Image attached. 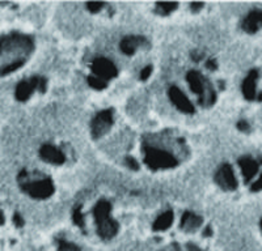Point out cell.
<instances>
[{
    "label": "cell",
    "mask_w": 262,
    "mask_h": 251,
    "mask_svg": "<svg viewBox=\"0 0 262 251\" xmlns=\"http://www.w3.org/2000/svg\"><path fill=\"white\" fill-rule=\"evenodd\" d=\"M25 188L29 195L36 199H45L54 192V184H51L50 180H41L38 182H33V184H25Z\"/></svg>",
    "instance_id": "obj_2"
},
{
    "label": "cell",
    "mask_w": 262,
    "mask_h": 251,
    "mask_svg": "<svg viewBox=\"0 0 262 251\" xmlns=\"http://www.w3.org/2000/svg\"><path fill=\"white\" fill-rule=\"evenodd\" d=\"M187 82L190 84L191 90H193L194 93H197V94L201 96L202 98H203V96L206 94H208L210 97H215L214 92H211V90L207 92V89H206V82L203 80L201 74H198V72L195 71L190 72V74L187 75Z\"/></svg>",
    "instance_id": "obj_7"
},
{
    "label": "cell",
    "mask_w": 262,
    "mask_h": 251,
    "mask_svg": "<svg viewBox=\"0 0 262 251\" xmlns=\"http://www.w3.org/2000/svg\"><path fill=\"white\" fill-rule=\"evenodd\" d=\"M259 25V12L258 10H253L248 16L245 17V20L242 22V29L246 33H255L258 30Z\"/></svg>",
    "instance_id": "obj_13"
},
{
    "label": "cell",
    "mask_w": 262,
    "mask_h": 251,
    "mask_svg": "<svg viewBox=\"0 0 262 251\" xmlns=\"http://www.w3.org/2000/svg\"><path fill=\"white\" fill-rule=\"evenodd\" d=\"M88 82L89 85L95 89H104L106 86L105 80H102V78H97V76H91V78H88Z\"/></svg>",
    "instance_id": "obj_19"
},
{
    "label": "cell",
    "mask_w": 262,
    "mask_h": 251,
    "mask_svg": "<svg viewBox=\"0 0 262 251\" xmlns=\"http://www.w3.org/2000/svg\"><path fill=\"white\" fill-rule=\"evenodd\" d=\"M191 7H193V10L195 8V10H198V8L203 7V3H193L191 4Z\"/></svg>",
    "instance_id": "obj_29"
},
{
    "label": "cell",
    "mask_w": 262,
    "mask_h": 251,
    "mask_svg": "<svg viewBox=\"0 0 262 251\" xmlns=\"http://www.w3.org/2000/svg\"><path fill=\"white\" fill-rule=\"evenodd\" d=\"M15 224L19 225V226H21V225L24 224V221H23V218H21L19 214H16V216H15Z\"/></svg>",
    "instance_id": "obj_27"
},
{
    "label": "cell",
    "mask_w": 262,
    "mask_h": 251,
    "mask_svg": "<svg viewBox=\"0 0 262 251\" xmlns=\"http://www.w3.org/2000/svg\"><path fill=\"white\" fill-rule=\"evenodd\" d=\"M38 80L40 78H32L31 82H23L19 86H17L16 90V97L20 101H25L27 98H29V96L32 94L34 89H37L38 86Z\"/></svg>",
    "instance_id": "obj_12"
},
{
    "label": "cell",
    "mask_w": 262,
    "mask_h": 251,
    "mask_svg": "<svg viewBox=\"0 0 262 251\" xmlns=\"http://www.w3.org/2000/svg\"><path fill=\"white\" fill-rule=\"evenodd\" d=\"M113 123V116L110 110H105V112H101L97 114L95 119H93L92 126V135L95 138H99V136L104 135L105 132H108L110 128V126Z\"/></svg>",
    "instance_id": "obj_3"
},
{
    "label": "cell",
    "mask_w": 262,
    "mask_h": 251,
    "mask_svg": "<svg viewBox=\"0 0 262 251\" xmlns=\"http://www.w3.org/2000/svg\"><path fill=\"white\" fill-rule=\"evenodd\" d=\"M151 72H152V67H151V66H148V67H146L143 71H142V74H140V78H142V80H147V78H148V76L151 75Z\"/></svg>",
    "instance_id": "obj_23"
},
{
    "label": "cell",
    "mask_w": 262,
    "mask_h": 251,
    "mask_svg": "<svg viewBox=\"0 0 262 251\" xmlns=\"http://www.w3.org/2000/svg\"><path fill=\"white\" fill-rule=\"evenodd\" d=\"M110 214V204L105 200H101L95 208V218L97 220V222L109 218Z\"/></svg>",
    "instance_id": "obj_15"
},
{
    "label": "cell",
    "mask_w": 262,
    "mask_h": 251,
    "mask_svg": "<svg viewBox=\"0 0 262 251\" xmlns=\"http://www.w3.org/2000/svg\"><path fill=\"white\" fill-rule=\"evenodd\" d=\"M259 190H262V176H259V180L252 186V191H259Z\"/></svg>",
    "instance_id": "obj_26"
},
{
    "label": "cell",
    "mask_w": 262,
    "mask_h": 251,
    "mask_svg": "<svg viewBox=\"0 0 262 251\" xmlns=\"http://www.w3.org/2000/svg\"><path fill=\"white\" fill-rule=\"evenodd\" d=\"M259 24H262V12H259Z\"/></svg>",
    "instance_id": "obj_30"
},
{
    "label": "cell",
    "mask_w": 262,
    "mask_h": 251,
    "mask_svg": "<svg viewBox=\"0 0 262 251\" xmlns=\"http://www.w3.org/2000/svg\"><path fill=\"white\" fill-rule=\"evenodd\" d=\"M259 226H261V230H262V220H261V222H259Z\"/></svg>",
    "instance_id": "obj_31"
},
{
    "label": "cell",
    "mask_w": 262,
    "mask_h": 251,
    "mask_svg": "<svg viewBox=\"0 0 262 251\" xmlns=\"http://www.w3.org/2000/svg\"><path fill=\"white\" fill-rule=\"evenodd\" d=\"M215 180L224 190L232 191L237 187V180H236L233 170H232V168L229 165H223L218 170V173L215 176Z\"/></svg>",
    "instance_id": "obj_4"
},
{
    "label": "cell",
    "mask_w": 262,
    "mask_h": 251,
    "mask_svg": "<svg viewBox=\"0 0 262 251\" xmlns=\"http://www.w3.org/2000/svg\"><path fill=\"white\" fill-rule=\"evenodd\" d=\"M169 97L174 105L177 106L181 112H187V114H193L194 112V106L191 105V102L187 100L186 96L181 92L180 89L173 86L169 89Z\"/></svg>",
    "instance_id": "obj_6"
},
{
    "label": "cell",
    "mask_w": 262,
    "mask_h": 251,
    "mask_svg": "<svg viewBox=\"0 0 262 251\" xmlns=\"http://www.w3.org/2000/svg\"><path fill=\"white\" fill-rule=\"evenodd\" d=\"M144 40L142 37H126L121 42V50L127 55L134 54V51L143 44Z\"/></svg>",
    "instance_id": "obj_14"
},
{
    "label": "cell",
    "mask_w": 262,
    "mask_h": 251,
    "mask_svg": "<svg viewBox=\"0 0 262 251\" xmlns=\"http://www.w3.org/2000/svg\"><path fill=\"white\" fill-rule=\"evenodd\" d=\"M74 221L75 224L79 225L80 228H84V218H83V214L80 212V210H76L75 214H74Z\"/></svg>",
    "instance_id": "obj_21"
},
{
    "label": "cell",
    "mask_w": 262,
    "mask_h": 251,
    "mask_svg": "<svg viewBox=\"0 0 262 251\" xmlns=\"http://www.w3.org/2000/svg\"><path fill=\"white\" fill-rule=\"evenodd\" d=\"M144 152H146V164L153 169L173 168L177 165L176 158L165 150H157L153 146H144Z\"/></svg>",
    "instance_id": "obj_1"
},
{
    "label": "cell",
    "mask_w": 262,
    "mask_h": 251,
    "mask_svg": "<svg viewBox=\"0 0 262 251\" xmlns=\"http://www.w3.org/2000/svg\"><path fill=\"white\" fill-rule=\"evenodd\" d=\"M92 71L95 72L97 78H102V80L117 76L116 66L108 59H96L92 64Z\"/></svg>",
    "instance_id": "obj_5"
},
{
    "label": "cell",
    "mask_w": 262,
    "mask_h": 251,
    "mask_svg": "<svg viewBox=\"0 0 262 251\" xmlns=\"http://www.w3.org/2000/svg\"><path fill=\"white\" fill-rule=\"evenodd\" d=\"M238 165H240V168H241L242 176H244L245 182H249V180H252L253 176L257 174L259 166L258 162L249 156L241 157V158L238 160Z\"/></svg>",
    "instance_id": "obj_9"
},
{
    "label": "cell",
    "mask_w": 262,
    "mask_h": 251,
    "mask_svg": "<svg viewBox=\"0 0 262 251\" xmlns=\"http://www.w3.org/2000/svg\"><path fill=\"white\" fill-rule=\"evenodd\" d=\"M202 224V220L199 218H197L195 214H190V212H186V214L182 216V226L186 228L187 230H191V229H197L199 225Z\"/></svg>",
    "instance_id": "obj_17"
},
{
    "label": "cell",
    "mask_w": 262,
    "mask_h": 251,
    "mask_svg": "<svg viewBox=\"0 0 262 251\" xmlns=\"http://www.w3.org/2000/svg\"><path fill=\"white\" fill-rule=\"evenodd\" d=\"M87 7L91 12H99L102 7V3L100 2H91V3H87Z\"/></svg>",
    "instance_id": "obj_22"
},
{
    "label": "cell",
    "mask_w": 262,
    "mask_h": 251,
    "mask_svg": "<svg viewBox=\"0 0 262 251\" xmlns=\"http://www.w3.org/2000/svg\"><path fill=\"white\" fill-rule=\"evenodd\" d=\"M118 232V224L114 220L105 218L99 222V234L104 240H110L117 234Z\"/></svg>",
    "instance_id": "obj_11"
},
{
    "label": "cell",
    "mask_w": 262,
    "mask_h": 251,
    "mask_svg": "<svg viewBox=\"0 0 262 251\" xmlns=\"http://www.w3.org/2000/svg\"><path fill=\"white\" fill-rule=\"evenodd\" d=\"M257 78H258V72L250 71L245 80H244V84H242V92H244L245 98L249 100V101H253V100L257 98V93H255Z\"/></svg>",
    "instance_id": "obj_10"
},
{
    "label": "cell",
    "mask_w": 262,
    "mask_h": 251,
    "mask_svg": "<svg viewBox=\"0 0 262 251\" xmlns=\"http://www.w3.org/2000/svg\"><path fill=\"white\" fill-rule=\"evenodd\" d=\"M126 164H127V166L131 168V169H134V170L138 169V162H136L133 157H129V158L126 160Z\"/></svg>",
    "instance_id": "obj_25"
},
{
    "label": "cell",
    "mask_w": 262,
    "mask_h": 251,
    "mask_svg": "<svg viewBox=\"0 0 262 251\" xmlns=\"http://www.w3.org/2000/svg\"><path fill=\"white\" fill-rule=\"evenodd\" d=\"M172 221H173V214L170 210H168V212H165V214H161L160 218H157L153 228H155V230H165V229L170 226Z\"/></svg>",
    "instance_id": "obj_16"
},
{
    "label": "cell",
    "mask_w": 262,
    "mask_h": 251,
    "mask_svg": "<svg viewBox=\"0 0 262 251\" xmlns=\"http://www.w3.org/2000/svg\"><path fill=\"white\" fill-rule=\"evenodd\" d=\"M237 128L240 130V131H242V132H249L250 127H249L248 123L244 122V120H241V122L237 123Z\"/></svg>",
    "instance_id": "obj_24"
},
{
    "label": "cell",
    "mask_w": 262,
    "mask_h": 251,
    "mask_svg": "<svg viewBox=\"0 0 262 251\" xmlns=\"http://www.w3.org/2000/svg\"><path fill=\"white\" fill-rule=\"evenodd\" d=\"M206 67H207L208 70H215V68H216V64H215V62L208 60L207 63H206Z\"/></svg>",
    "instance_id": "obj_28"
},
{
    "label": "cell",
    "mask_w": 262,
    "mask_h": 251,
    "mask_svg": "<svg viewBox=\"0 0 262 251\" xmlns=\"http://www.w3.org/2000/svg\"><path fill=\"white\" fill-rule=\"evenodd\" d=\"M58 251H79V248H76L75 244H71V242L61 241V242H59Z\"/></svg>",
    "instance_id": "obj_20"
},
{
    "label": "cell",
    "mask_w": 262,
    "mask_h": 251,
    "mask_svg": "<svg viewBox=\"0 0 262 251\" xmlns=\"http://www.w3.org/2000/svg\"><path fill=\"white\" fill-rule=\"evenodd\" d=\"M177 7V3H172V2H163V3H157V10H160L163 14H170L174 8Z\"/></svg>",
    "instance_id": "obj_18"
},
{
    "label": "cell",
    "mask_w": 262,
    "mask_h": 251,
    "mask_svg": "<svg viewBox=\"0 0 262 251\" xmlns=\"http://www.w3.org/2000/svg\"><path fill=\"white\" fill-rule=\"evenodd\" d=\"M40 156L44 161L50 164H55V165H61V164L65 162V154L61 152L59 150H57L55 146H44L40 150Z\"/></svg>",
    "instance_id": "obj_8"
}]
</instances>
